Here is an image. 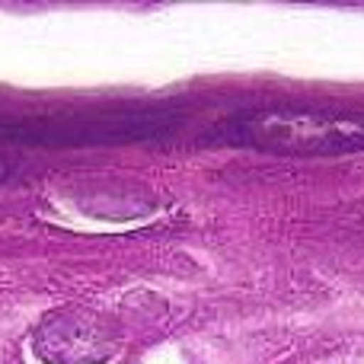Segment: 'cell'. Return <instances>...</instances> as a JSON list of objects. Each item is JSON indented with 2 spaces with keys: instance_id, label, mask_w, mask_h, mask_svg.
Returning <instances> with one entry per match:
<instances>
[{
  "instance_id": "obj_1",
  "label": "cell",
  "mask_w": 364,
  "mask_h": 364,
  "mask_svg": "<svg viewBox=\"0 0 364 364\" xmlns=\"http://www.w3.org/2000/svg\"><path fill=\"white\" fill-rule=\"evenodd\" d=\"M214 141L233 147H252L265 154H297V157H333L364 151V112L336 109L275 106L230 115Z\"/></svg>"
},
{
  "instance_id": "obj_2",
  "label": "cell",
  "mask_w": 364,
  "mask_h": 364,
  "mask_svg": "<svg viewBox=\"0 0 364 364\" xmlns=\"http://www.w3.org/2000/svg\"><path fill=\"white\" fill-rule=\"evenodd\" d=\"M32 348L45 364H102L119 352V339L96 314L64 310L36 329Z\"/></svg>"
}]
</instances>
